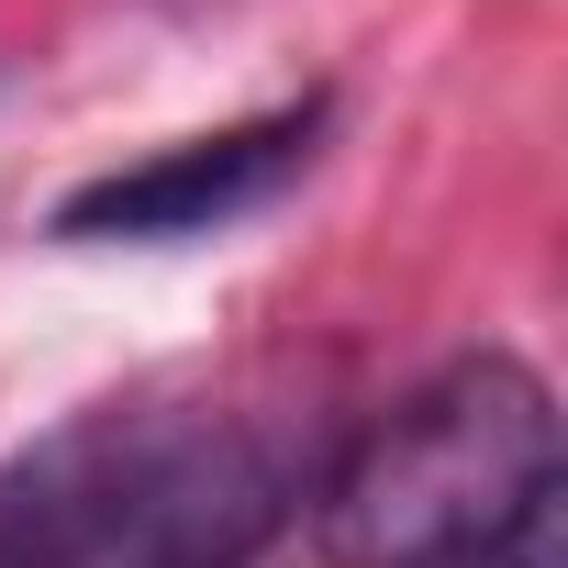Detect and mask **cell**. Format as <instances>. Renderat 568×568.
<instances>
[{
    "instance_id": "3957f363",
    "label": "cell",
    "mask_w": 568,
    "mask_h": 568,
    "mask_svg": "<svg viewBox=\"0 0 568 568\" xmlns=\"http://www.w3.org/2000/svg\"><path fill=\"white\" fill-rule=\"evenodd\" d=\"M313 134L324 112H267V123H234V134H190L145 168H112L90 190L57 201V234L68 245H179V234H223L245 212H267L278 190H291L313 168Z\"/></svg>"
},
{
    "instance_id": "277c9868",
    "label": "cell",
    "mask_w": 568,
    "mask_h": 568,
    "mask_svg": "<svg viewBox=\"0 0 568 568\" xmlns=\"http://www.w3.org/2000/svg\"><path fill=\"white\" fill-rule=\"evenodd\" d=\"M557 501H568V490H557ZM557 501H535L524 524H501L490 546H468L457 568H568V524H557Z\"/></svg>"
},
{
    "instance_id": "6da1fadb",
    "label": "cell",
    "mask_w": 568,
    "mask_h": 568,
    "mask_svg": "<svg viewBox=\"0 0 568 568\" xmlns=\"http://www.w3.org/2000/svg\"><path fill=\"white\" fill-rule=\"evenodd\" d=\"M302 513L267 424L79 413L0 468V568H245Z\"/></svg>"
},
{
    "instance_id": "7a4b0ae2",
    "label": "cell",
    "mask_w": 568,
    "mask_h": 568,
    "mask_svg": "<svg viewBox=\"0 0 568 568\" xmlns=\"http://www.w3.org/2000/svg\"><path fill=\"white\" fill-rule=\"evenodd\" d=\"M535 501H557V402L524 357L479 346L346 446L313 524L335 568H457Z\"/></svg>"
}]
</instances>
